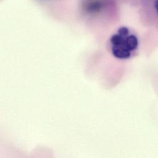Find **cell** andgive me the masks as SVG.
I'll list each match as a JSON object with an SVG mask.
<instances>
[{"label":"cell","mask_w":158,"mask_h":158,"mask_svg":"<svg viewBox=\"0 0 158 158\" xmlns=\"http://www.w3.org/2000/svg\"><path fill=\"white\" fill-rule=\"evenodd\" d=\"M103 7V2L100 0L91 1L86 4L85 9L88 13L94 14L101 11Z\"/></svg>","instance_id":"cell-2"},{"label":"cell","mask_w":158,"mask_h":158,"mask_svg":"<svg viewBox=\"0 0 158 158\" xmlns=\"http://www.w3.org/2000/svg\"><path fill=\"white\" fill-rule=\"evenodd\" d=\"M109 46L112 55L118 59H129L138 46L137 37L130 33L126 27H122L109 38Z\"/></svg>","instance_id":"cell-1"},{"label":"cell","mask_w":158,"mask_h":158,"mask_svg":"<svg viewBox=\"0 0 158 158\" xmlns=\"http://www.w3.org/2000/svg\"><path fill=\"white\" fill-rule=\"evenodd\" d=\"M154 5H155V8H156L157 12H158V0H156V1H155V4H154Z\"/></svg>","instance_id":"cell-3"}]
</instances>
